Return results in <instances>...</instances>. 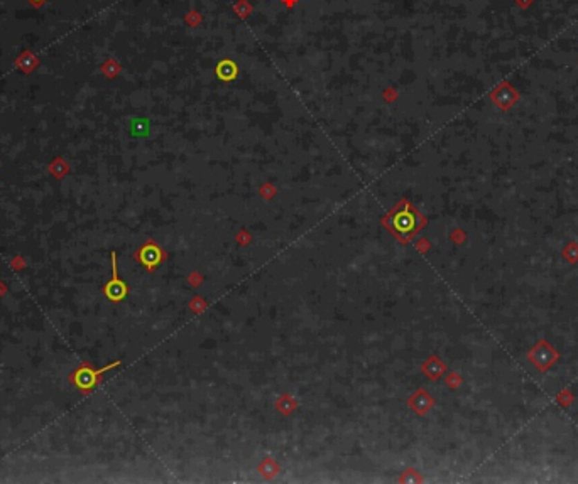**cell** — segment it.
<instances>
[{
  "instance_id": "obj_2",
  "label": "cell",
  "mask_w": 578,
  "mask_h": 484,
  "mask_svg": "<svg viewBox=\"0 0 578 484\" xmlns=\"http://www.w3.org/2000/svg\"><path fill=\"white\" fill-rule=\"evenodd\" d=\"M118 364H120V361H114V363L107 364V366L100 368V370H93L91 366H82V368H78L75 373H71L70 380L73 385L78 388V390H82L83 393H88V391H91L95 387L98 385L100 376L105 373V371L114 370V368H117Z\"/></svg>"
},
{
  "instance_id": "obj_1",
  "label": "cell",
  "mask_w": 578,
  "mask_h": 484,
  "mask_svg": "<svg viewBox=\"0 0 578 484\" xmlns=\"http://www.w3.org/2000/svg\"><path fill=\"white\" fill-rule=\"evenodd\" d=\"M384 223L394 236H397L403 241H408L409 238H413L419 232V228L423 226V218H421V214L415 207L404 203L394 213H390Z\"/></svg>"
},
{
  "instance_id": "obj_5",
  "label": "cell",
  "mask_w": 578,
  "mask_h": 484,
  "mask_svg": "<svg viewBox=\"0 0 578 484\" xmlns=\"http://www.w3.org/2000/svg\"><path fill=\"white\" fill-rule=\"evenodd\" d=\"M491 98L497 106H500V110H509L519 100V91L511 83L504 82L496 88V91H492Z\"/></svg>"
},
{
  "instance_id": "obj_7",
  "label": "cell",
  "mask_w": 578,
  "mask_h": 484,
  "mask_svg": "<svg viewBox=\"0 0 578 484\" xmlns=\"http://www.w3.org/2000/svg\"><path fill=\"white\" fill-rule=\"evenodd\" d=\"M34 2H41V0H34Z\"/></svg>"
},
{
  "instance_id": "obj_4",
  "label": "cell",
  "mask_w": 578,
  "mask_h": 484,
  "mask_svg": "<svg viewBox=\"0 0 578 484\" xmlns=\"http://www.w3.org/2000/svg\"><path fill=\"white\" fill-rule=\"evenodd\" d=\"M136 259L139 260L149 272H152L164 260V253L154 241H147V243L137 252Z\"/></svg>"
},
{
  "instance_id": "obj_6",
  "label": "cell",
  "mask_w": 578,
  "mask_h": 484,
  "mask_svg": "<svg viewBox=\"0 0 578 484\" xmlns=\"http://www.w3.org/2000/svg\"><path fill=\"white\" fill-rule=\"evenodd\" d=\"M516 3H518L519 7H523V9H526V7H530L531 3H533V0H516Z\"/></svg>"
},
{
  "instance_id": "obj_3",
  "label": "cell",
  "mask_w": 578,
  "mask_h": 484,
  "mask_svg": "<svg viewBox=\"0 0 578 484\" xmlns=\"http://www.w3.org/2000/svg\"><path fill=\"white\" fill-rule=\"evenodd\" d=\"M110 257H112V279H110L109 282H107V286L103 287V294H105V297L109 299V301L120 302L127 297L129 289H127V286H125L124 280L118 277L116 252H112V255Z\"/></svg>"
}]
</instances>
